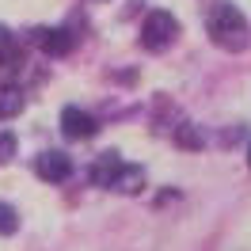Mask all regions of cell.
<instances>
[{"label":"cell","instance_id":"1","mask_svg":"<svg viewBox=\"0 0 251 251\" xmlns=\"http://www.w3.org/2000/svg\"><path fill=\"white\" fill-rule=\"evenodd\" d=\"M205 31L213 38V46L228 50V53H240V50L248 46V19L244 12L228 4V0H217V4H209V12H205Z\"/></svg>","mask_w":251,"mask_h":251},{"label":"cell","instance_id":"2","mask_svg":"<svg viewBox=\"0 0 251 251\" xmlns=\"http://www.w3.org/2000/svg\"><path fill=\"white\" fill-rule=\"evenodd\" d=\"M175 34H179V19L172 12H152V16L141 23V46L160 53V50H168L175 42Z\"/></svg>","mask_w":251,"mask_h":251},{"label":"cell","instance_id":"3","mask_svg":"<svg viewBox=\"0 0 251 251\" xmlns=\"http://www.w3.org/2000/svg\"><path fill=\"white\" fill-rule=\"evenodd\" d=\"M73 172H76V168H73V156H65V152H57V149L38 152V160H34V175L46 179V183H65Z\"/></svg>","mask_w":251,"mask_h":251},{"label":"cell","instance_id":"4","mask_svg":"<svg viewBox=\"0 0 251 251\" xmlns=\"http://www.w3.org/2000/svg\"><path fill=\"white\" fill-rule=\"evenodd\" d=\"M95 129H99V122H95L88 110H80V107L61 110V133L69 141H88V137H95Z\"/></svg>","mask_w":251,"mask_h":251},{"label":"cell","instance_id":"5","mask_svg":"<svg viewBox=\"0 0 251 251\" xmlns=\"http://www.w3.org/2000/svg\"><path fill=\"white\" fill-rule=\"evenodd\" d=\"M34 42H38V50L50 53V57H65L69 50L76 46V38L65 31V27H38V31H34Z\"/></svg>","mask_w":251,"mask_h":251},{"label":"cell","instance_id":"6","mask_svg":"<svg viewBox=\"0 0 251 251\" xmlns=\"http://www.w3.org/2000/svg\"><path fill=\"white\" fill-rule=\"evenodd\" d=\"M118 168H122V156L118 152H99V160L92 164V183L95 187H110V179L118 175Z\"/></svg>","mask_w":251,"mask_h":251},{"label":"cell","instance_id":"7","mask_svg":"<svg viewBox=\"0 0 251 251\" xmlns=\"http://www.w3.org/2000/svg\"><path fill=\"white\" fill-rule=\"evenodd\" d=\"M141 187H145V172H141V168H133V164H122V168H118V175L110 179L107 190H118V194H137Z\"/></svg>","mask_w":251,"mask_h":251},{"label":"cell","instance_id":"8","mask_svg":"<svg viewBox=\"0 0 251 251\" xmlns=\"http://www.w3.org/2000/svg\"><path fill=\"white\" fill-rule=\"evenodd\" d=\"M23 110V92L16 84H0V118H16Z\"/></svg>","mask_w":251,"mask_h":251},{"label":"cell","instance_id":"9","mask_svg":"<svg viewBox=\"0 0 251 251\" xmlns=\"http://www.w3.org/2000/svg\"><path fill=\"white\" fill-rule=\"evenodd\" d=\"M19 57V42H16V34L8 31L4 23H0V65H12Z\"/></svg>","mask_w":251,"mask_h":251},{"label":"cell","instance_id":"10","mask_svg":"<svg viewBox=\"0 0 251 251\" xmlns=\"http://www.w3.org/2000/svg\"><path fill=\"white\" fill-rule=\"evenodd\" d=\"M16 228H19V213H16V205L0 202V236H12Z\"/></svg>","mask_w":251,"mask_h":251},{"label":"cell","instance_id":"11","mask_svg":"<svg viewBox=\"0 0 251 251\" xmlns=\"http://www.w3.org/2000/svg\"><path fill=\"white\" fill-rule=\"evenodd\" d=\"M175 141L183 145V149H202V133H198L194 126H179V129H175Z\"/></svg>","mask_w":251,"mask_h":251},{"label":"cell","instance_id":"12","mask_svg":"<svg viewBox=\"0 0 251 251\" xmlns=\"http://www.w3.org/2000/svg\"><path fill=\"white\" fill-rule=\"evenodd\" d=\"M12 156H16V133L12 129H0V164H8Z\"/></svg>","mask_w":251,"mask_h":251},{"label":"cell","instance_id":"13","mask_svg":"<svg viewBox=\"0 0 251 251\" xmlns=\"http://www.w3.org/2000/svg\"><path fill=\"white\" fill-rule=\"evenodd\" d=\"M248 168H251V149H248Z\"/></svg>","mask_w":251,"mask_h":251}]
</instances>
